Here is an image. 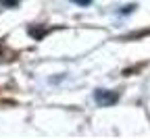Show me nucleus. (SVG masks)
Segmentation results:
<instances>
[{
  "label": "nucleus",
  "instance_id": "obj_1",
  "mask_svg": "<svg viewBox=\"0 0 150 139\" xmlns=\"http://www.w3.org/2000/svg\"><path fill=\"white\" fill-rule=\"evenodd\" d=\"M75 2H77V4H88L90 0H75Z\"/></svg>",
  "mask_w": 150,
  "mask_h": 139
}]
</instances>
